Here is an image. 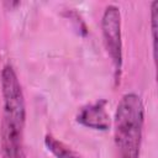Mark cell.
Wrapping results in <instances>:
<instances>
[{"instance_id":"5","label":"cell","mask_w":158,"mask_h":158,"mask_svg":"<svg viewBox=\"0 0 158 158\" xmlns=\"http://www.w3.org/2000/svg\"><path fill=\"white\" fill-rule=\"evenodd\" d=\"M44 144L56 158H83L79 153H77L74 149H72L62 141H58L52 135H46Z\"/></svg>"},{"instance_id":"6","label":"cell","mask_w":158,"mask_h":158,"mask_svg":"<svg viewBox=\"0 0 158 158\" xmlns=\"http://www.w3.org/2000/svg\"><path fill=\"white\" fill-rule=\"evenodd\" d=\"M158 1L154 0L151 4V31H152V42H153V58L157 57V19H158Z\"/></svg>"},{"instance_id":"2","label":"cell","mask_w":158,"mask_h":158,"mask_svg":"<svg viewBox=\"0 0 158 158\" xmlns=\"http://www.w3.org/2000/svg\"><path fill=\"white\" fill-rule=\"evenodd\" d=\"M144 123V106L139 95L125 94L114 116V143L116 158H138Z\"/></svg>"},{"instance_id":"3","label":"cell","mask_w":158,"mask_h":158,"mask_svg":"<svg viewBox=\"0 0 158 158\" xmlns=\"http://www.w3.org/2000/svg\"><path fill=\"white\" fill-rule=\"evenodd\" d=\"M101 32L106 52L112 62L116 84L120 83L122 69V36H121V12L120 9L109 4L101 17Z\"/></svg>"},{"instance_id":"1","label":"cell","mask_w":158,"mask_h":158,"mask_svg":"<svg viewBox=\"0 0 158 158\" xmlns=\"http://www.w3.org/2000/svg\"><path fill=\"white\" fill-rule=\"evenodd\" d=\"M2 116L0 123V152L2 158H26L23 132L26 105L21 83L11 64H5L0 74Z\"/></svg>"},{"instance_id":"4","label":"cell","mask_w":158,"mask_h":158,"mask_svg":"<svg viewBox=\"0 0 158 158\" xmlns=\"http://www.w3.org/2000/svg\"><path fill=\"white\" fill-rule=\"evenodd\" d=\"M106 104L107 101L105 99H100L95 102L85 105L78 112L77 121L88 128L106 131L111 123L110 116L106 111Z\"/></svg>"}]
</instances>
